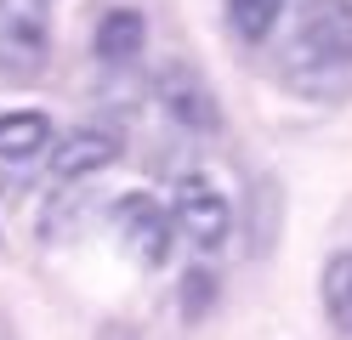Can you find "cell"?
<instances>
[{"label": "cell", "mask_w": 352, "mask_h": 340, "mask_svg": "<svg viewBox=\"0 0 352 340\" xmlns=\"http://www.w3.org/2000/svg\"><path fill=\"white\" fill-rule=\"evenodd\" d=\"M210 295H216V278H210V272H193V278H182V312L199 317V312L210 306Z\"/></svg>", "instance_id": "cell-11"}, {"label": "cell", "mask_w": 352, "mask_h": 340, "mask_svg": "<svg viewBox=\"0 0 352 340\" xmlns=\"http://www.w3.org/2000/svg\"><path fill=\"white\" fill-rule=\"evenodd\" d=\"M153 97H160V108H165L182 131L210 136L216 125H222V108H216L210 85L199 80V68H188V63H165L160 80H153Z\"/></svg>", "instance_id": "cell-5"}, {"label": "cell", "mask_w": 352, "mask_h": 340, "mask_svg": "<svg viewBox=\"0 0 352 340\" xmlns=\"http://www.w3.org/2000/svg\"><path fill=\"white\" fill-rule=\"evenodd\" d=\"M165 210H170V227L199 249V256H216V249L233 238V204H228V193L216 188L205 170H188L182 181H176Z\"/></svg>", "instance_id": "cell-2"}, {"label": "cell", "mask_w": 352, "mask_h": 340, "mask_svg": "<svg viewBox=\"0 0 352 340\" xmlns=\"http://www.w3.org/2000/svg\"><path fill=\"white\" fill-rule=\"evenodd\" d=\"M114 233H120V244H125L131 261L160 267L165 249H170V238H176V227H170V210H165V204H153L148 193H125V199L114 204Z\"/></svg>", "instance_id": "cell-4"}, {"label": "cell", "mask_w": 352, "mask_h": 340, "mask_svg": "<svg viewBox=\"0 0 352 340\" xmlns=\"http://www.w3.org/2000/svg\"><path fill=\"white\" fill-rule=\"evenodd\" d=\"M91 52H97V63H108V68H131V63L148 52V17H142L137 6L102 12V17H97V34H91Z\"/></svg>", "instance_id": "cell-7"}, {"label": "cell", "mask_w": 352, "mask_h": 340, "mask_svg": "<svg viewBox=\"0 0 352 340\" xmlns=\"http://www.w3.org/2000/svg\"><path fill=\"white\" fill-rule=\"evenodd\" d=\"M318 301L329 312V324L352 335V249H336L318 272Z\"/></svg>", "instance_id": "cell-9"}, {"label": "cell", "mask_w": 352, "mask_h": 340, "mask_svg": "<svg viewBox=\"0 0 352 340\" xmlns=\"http://www.w3.org/2000/svg\"><path fill=\"white\" fill-rule=\"evenodd\" d=\"M40 153H52V120L40 108L0 113V165H34Z\"/></svg>", "instance_id": "cell-8"}, {"label": "cell", "mask_w": 352, "mask_h": 340, "mask_svg": "<svg viewBox=\"0 0 352 340\" xmlns=\"http://www.w3.org/2000/svg\"><path fill=\"white\" fill-rule=\"evenodd\" d=\"M52 57V0H0V80H40Z\"/></svg>", "instance_id": "cell-3"}, {"label": "cell", "mask_w": 352, "mask_h": 340, "mask_svg": "<svg viewBox=\"0 0 352 340\" xmlns=\"http://www.w3.org/2000/svg\"><path fill=\"white\" fill-rule=\"evenodd\" d=\"M222 12H228V29L245 40V45H261V40L278 29L284 0H222Z\"/></svg>", "instance_id": "cell-10"}, {"label": "cell", "mask_w": 352, "mask_h": 340, "mask_svg": "<svg viewBox=\"0 0 352 340\" xmlns=\"http://www.w3.org/2000/svg\"><path fill=\"white\" fill-rule=\"evenodd\" d=\"M120 159V136L108 125H80L52 148V188H80V181H97L108 165Z\"/></svg>", "instance_id": "cell-6"}, {"label": "cell", "mask_w": 352, "mask_h": 340, "mask_svg": "<svg viewBox=\"0 0 352 340\" xmlns=\"http://www.w3.org/2000/svg\"><path fill=\"white\" fill-rule=\"evenodd\" d=\"M278 68L296 85L352 74V0H301L278 45Z\"/></svg>", "instance_id": "cell-1"}]
</instances>
